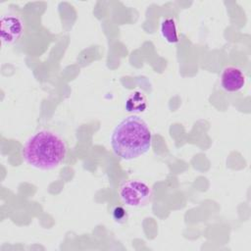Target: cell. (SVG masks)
I'll return each instance as SVG.
<instances>
[{
  "instance_id": "1",
  "label": "cell",
  "mask_w": 251,
  "mask_h": 251,
  "mask_svg": "<svg viewBox=\"0 0 251 251\" xmlns=\"http://www.w3.org/2000/svg\"><path fill=\"white\" fill-rule=\"evenodd\" d=\"M152 145V134L147 123L136 115L123 119L113 129L111 146L114 153L132 160L147 153Z\"/></svg>"
},
{
  "instance_id": "2",
  "label": "cell",
  "mask_w": 251,
  "mask_h": 251,
  "mask_svg": "<svg viewBox=\"0 0 251 251\" xmlns=\"http://www.w3.org/2000/svg\"><path fill=\"white\" fill-rule=\"evenodd\" d=\"M67 155L64 138L55 131L41 129L27 138L22 149L25 162L32 168L49 171L59 167Z\"/></svg>"
},
{
  "instance_id": "3",
  "label": "cell",
  "mask_w": 251,
  "mask_h": 251,
  "mask_svg": "<svg viewBox=\"0 0 251 251\" xmlns=\"http://www.w3.org/2000/svg\"><path fill=\"white\" fill-rule=\"evenodd\" d=\"M118 193L123 204L130 208H138L150 202L153 190L143 180L127 179L121 183Z\"/></svg>"
},
{
  "instance_id": "4",
  "label": "cell",
  "mask_w": 251,
  "mask_h": 251,
  "mask_svg": "<svg viewBox=\"0 0 251 251\" xmlns=\"http://www.w3.org/2000/svg\"><path fill=\"white\" fill-rule=\"evenodd\" d=\"M25 32V21L14 13L4 14L0 21V37L4 44H14L19 41Z\"/></svg>"
},
{
  "instance_id": "5",
  "label": "cell",
  "mask_w": 251,
  "mask_h": 251,
  "mask_svg": "<svg viewBox=\"0 0 251 251\" xmlns=\"http://www.w3.org/2000/svg\"><path fill=\"white\" fill-rule=\"evenodd\" d=\"M247 77L242 69L235 66H226L221 74V86L229 93L238 92L245 86Z\"/></svg>"
},
{
  "instance_id": "6",
  "label": "cell",
  "mask_w": 251,
  "mask_h": 251,
  "mask_svg": "<svg viewBox=\"0 0 251 251\" xmlns=\"http://www.w3.org/2000/svg\"><path fill=\"white\" fill-rule=\"evenodd\" d=\"M147 108L146 95L140 91L135 90L131 92L126 100V110L129 113H142Z\"/></svg>"
},
{
  "instance_id": "7",
  "label": "cell",
  "mask_w": 251,
  "mask_h": 251,
  "mask_svg": "<svg viewBox=\"0 0 251 251\" xmlns=\"http://www.w3.org/2000/svg\"><path fill=\"white\" fill-rule=\"evenodd\" d=\"M160 31L162 37L169 43L175 44L177 43L179 40L178 37V30L176 24V21L173 18H166L162 21Z\"/></svg>"
},
{
  "instance_id": "8",
  "label": "cell",
  "mask_w": 251,
  "mask_h": 251,
  "mask_svg": "<svg viewBox=\"0 0 251 251\" xmlns=\"http://www.w3.org/2000/svg\"><path fill=\"white\" fill-rule=\"evenodd\" d=\"M112 217L116 223L122 225L127 221L128 214L127 211L123 206H115L112 209Z\"/></svg>"
}]
</instances>
